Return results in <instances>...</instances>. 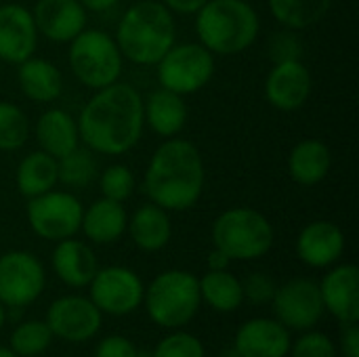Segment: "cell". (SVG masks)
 <instances>
[{
  "instance_id": "obj_40",
  "label": "cell",
  "mask_w": 359,
  "mask_h": 357,
  "mask_svg": "<svg viewBox=\"0 0 359 357\" xmlns=\"http://www.w3.org/2000/svg\"><path fill=\"white\" fill-rule=\"evenodd\" d=\"M172 15H196L208 0H160Z\"/></svg>"
},
{
  "instance_id": "obj_20",
  "label": "cell",
  "mask_w": 359,
  "mask_h": 357,
  "mask_svg": "<svg viewBox=\"0 0 359 357\" xmlns=\"http://www.w3.org/2000/svg\"><path fill=\"white\" fill-rule=\"evenodd\" d=\"M50 265L55 276L69 288H86L99 269L95 250L76 236L55 242Z\"/></svg>"
},
{
  "instance_id": "obj_16",
  "label": "cell",
  "mask_w": 359,
  "mask_h": 357,
  "mask_svg": "<svg viewBox=\"0 0 359 357\" xmlns=\"http://www.w3.org/2000/svg\"><path fill=\"white\" fill-rule=\"evenodd\" d=\"M32 17L38 36L57 44H69L82 29H86L88 11L80 0H36Z\"/></svg>"
},
{
  "instance_id": "obj_14",
  "label": "cell",
  "mask_w": 359,
  "mask_h": 357,
  "mask_svg": "<svg viewBox=\"0 0 359 357\" xmlns=\"http://www.w3.org/2000/svg\"><path fill=\"white\" fill-rule=\"evenodd\" d=\"M313 88V78L307 65L299 61L273 63L265 78V99L271 107L280 112L301 109Z\"/></svg>"
},
{
  "instance_id": "obj_9",
  "label": "cell",
  "mask_w": 359,
  "mask_h": 357,
  "mask_svg": "<svg viewBox=\"0 0 359 357\" xmlns=\"http://www.w3.org/2000/svg\"><path fill=\"white\" fill-rule=\"evenodd\" d=\"M84 206L72 191L50 189L27 200L25 217L29 229L46 240L61 242L74 238L80 231Z\"/></svg>"
},
{
  "instance_id": "obj_11",
  "label": "cell",
  "mask_w": 359,
  "mask_h": 357,
  "mask_svg": "<svg viewBox=\"0 0 359 357\" xmlns=\"http://www.w3.org/2000/svg\"><path fill=\"white\" fill-rule=\"evenodd\" d=\"M88 288V299L97 305V309L103 316L124 318L135 314L143 305L145 284L141 282L137 271L124 265L99 267Z\"/></svg>"
},
{
  "instance_id": "obj_13",
  "label": "cell",
  "mask_w": 359,
  "mask_h": 357,
  "mask_svg": "<svg viewBox=\"0 0 359 357\" xmlns=\"http://www.w3.org/2000/svg\"><path fill=\"white\" fill-rule=\"evenodd\" d=\"M44 322L53 337L65 343H86L101 330L103 314L88 297L65 295L48 305Z\"/></svg>"
},
{
  "instance_id": "obj_38",
  "label": "cell",
  "mask_w": 359,
  "mask_h": 357,
  "mask_svg": "<svg viewBox=\"0 0 359 357\" xmlns=\"http://www.w3.org/2000/svg\"><path fill=\"white\" fill-rule=\"evenodd\" d=\"M95 357H139V349L128 337L109 335L95 347Z\"/></svg>"
},
{
  "instance_id": "obj_39",
  "label": "cell",
  "mask_w": 359,
  "mask_h": 357,
  "mask_svg": "<svg viewBox=\"0 0 359 357\" xmlns=\"http://www.w3.org/2000/svg\"><path fill=\"white\" fill-rule=\"evenodd\" d=\"M343 357H359V322L341 324L339 347Z\"/></svg>"
},
{
  "instance_id": "obj_10",
  "label": "cell",
  "mask_w": 359,
  "mask_h": 357,
  "mask_svg": "<svg viewBox=\"0 0 359 357\" xmlns=\"http://www.w3.org/2000/svg\"><path fill=\"white\" fill-rule=\"evenodd\" d=\"M46 288V271L40 259L27 250L0 255V303L6 309H25Z\"/></svg>"
},
{
  "instance_id": "obj_3",
  "label": "cell",
  "mask_w": 359,
  "mask_h": 357,
  "mask_svg": "<svg viewBox=\"0 0 359 357\" xmlns=\"http://www.w3.org/2000/svg\"><path fill=\"white\" fill-rule=\"evenodd\" d=\"M114 40L130 63L156 65L177 42L175 15L158 0H137L120 17Z\"/></svg>"
},
{
  "instance_id": "obj_44",
  "label": "cell",
  "mask_w": 359,
  "mask_h": 357,
  "mask_svg": "<svg viewBox=\"0 0 359 357\" xmlns=\"http://www.w3.org/2000/svg\"><path fill=\"white\" fill-rule=\"evenodd\" d=\"M0 357H19V356H17L11 347H2V345H0Z\"/></svg>"
},
{
  "instance_id": "obj_30",
  "label": "cell",
  "mask_w": 359,
  "mask_h": 357,
  "mask_svg": "<svg viewBox=\"0 0 359 357\" xmlns=\"http://www.w3.org/2000/svg\"><path fill=\"white\" fill-rule=\"evenodd\" d=\"M97 160L88 147L78 145L74 151L57 160V179L59 183L72 189H84L97 179Z\"/></svg>"
},
{
  "instance_id": "obj_28",
  "label": "cell",
  "mask_w": 359,
  "mask_h": 357,
  "mask_svg": "<svg viewBox=\"0 0 359 357\" xmlns=\"http://www.w3.org/2000/svg\"><path fill=\"white\" fill-rule=\"evenodd\" d=\"M198 284H200L202 303L219 314H233L244 303L242 280L229 269H221V271L208 269L202 278H198Z\"/></svg>"
},
{
  "instance_id": "obj_12",
  "label": "cell",
  "mask_w": 359,
  "mask_h": 357,
  "mask_svg": "<svg viewBox=\"0 0 359 357\" xmlns=\"http://www.w3.org/2000/svg\"><path fill=\"white\" fill-rule=\"evenodd\" d=\"M271 305L276 320L290 332H305L316 328L326 314L320 286L309 278H292L278 286Z\"/></svg>"
},
{
  "instance_id": "obj_5",
  "label": "cell",
  "mask_w": 359,
  "mask_h": 357,
  "mask_svg": "<svg viewBox=\"0 0 359 357\" xmlns=\"http://www.w3.org/2000/svg\"><path fill=\"white\" fill-rule=\"evenodd\" d=\"M147 318L166 330L185 328L202 307L198 276L185 269H166L158 274L143 292Z\"/></svg>"
},
{
  "instance_id": "obj_8",
  "label": "cell",
  "mask_w": 359,
  "mask_h": 357,
  "mask_svg": "<svg viewBox=\"0 0 359 357\" xmlns=\"http://www.w3.org/2000/svg\"><path fill=\"white\" fill-rule=\"evenodd\" d=\"M156 67L160 86L185 97L208 86L215 76V55L200 42H175Z\"/></svg>"
},
{
  "instance_id": "obj_24",
  "label": "cell",
  "mask_w": 359,
  "mask_h": 357,
  "mask_svg": "<svg viewBox=\"0 0 359 357\" xmlns=\"http://www.w3.org/2000/svg\"><path fill=\"white\" fill-rule=\"evenodd\" d=\"M36 141L42 151L53 156L55 160L63 158L65 154L74 151L80 145V133H78V122L76 118L61 109V107H50L46 109L34 128Z\"/></svg>"
},
{
  "instance_id": "obj_18",
  "label": "cell",
  "mask_w": 359,
  "mask_h": 357,
  "mask_svg": "<svg viewBox=\"0 0 359 357\" xmlns=\"http://www.w3.org/2000/svg\"><path fill=\"white\" fill-rule=\"evenodd\" d=\"M292 332L276 318H252L233 335V349L240 357H286Z\"/></svg>"
},
{
  "instance_id": "obj_21",
  "label": "cell",
  "mask_w": 359,
  "mask_h": 357,
  "mask_svg": "<svg viewBox=\"0 0 359 357\" xmlns=\"http://www.w3.org/2000/svg\"><path fill=\"white\" fill-rule=\"evenodd\" d=\"M126 225L128 213L124 208V202L101 196L88 208H84L80 231L93 244H114L126 234Z\"/></svg>"
},
{
  "instance_id": "obj_26",
  "label": "cell",
  "mask_w": 359,
  "mask_h": 357,
  "mask_svg": "<svg viewBox=\"0 0 359 357\" xmlns=\"http://www.w3.org/2000/svg\"><path fill=\"white\" fill-rule=\"evenodd\" d=\"M332 166V151L322 139H303L288 154V175L303 187L322 183Z\"/></svg>"
},
{
  "instance_id": "obj_33",
  "label": "cell",
  "mask_w": 359,
  "mask_h": 357,
  "mask_svg": "<svg viewBox=\"0 0 359 357\" xmlns=\"http://www.w3.org/2000/svg\"><path fill=\"white\" fill-rule=\"evenodd\" d=\"M137 187L135 175L126 164H109L99 175V191L103 198L126 202Z\"/></svg>"
},
{
  "instance_id": "obj_27",
  "label": "cell",
  "mask_w": 359,
  "mask_h": 357,
  "mask_svg": "<svg viewBox=\"0 0 359 357\" xmlns=\"http://www.w3.org/2000/svg\"><path fill=\"white\" fill-rule=\"evenodd\" d=\"M57 179V160L46 151H29L15 170V187L23 198H36L55 189Z\"/></svg>"
},
{
  "instance_id": "obj_7",
  "label": "cell",
  "mask_w": 359,
  "mask_h": 357,
  "mask_svg": "<svg viewBox=\"0 0 359 357\" xmlns=\"http://www.w3.org/2000/svg\"><path fill=\"white\" fill-rule=\"evenodd\" d=\"M67 63L82 86L99 90L120 80L124 57L114 36L103 29L86 27L69 42Z\"/></svg>"
},
{
  "instance_id": "obj_35",
  "label": "cell",
  "mask_w": 359,
  "mask_h": 357,
  "mask_svg": "<svg viewBox=\"0 0 359 357\" xmlns=\"http://www.w3.org/2000/svg\"><path fill=\"white\" fill-rule=\"evenodd\" d=\"M286 357H339V349L330 337L311 328L301 332Z\"/></svg>"
},
{
  "instance_id": "obj_4",
  "label": "cell",
  "mask_w": 359,
  "mask_h": 357,
  "mask_svg": "<svg viewBox=\"0 0 359 357\" xmlns=\"http://www.w3.org/2000/svg\"><path fill=\"white\" fill-rule=\"evenodd\" d=\"M261 19L248 0H208L196 13L198 42L215 57H233L250 48Z\"/></svg>"
},
{
  "instance_id": "obj_43",
  "label": "cell",
  "mask_w": 359,
  "mask_h": 357,
  "mask_svg": "<svg viewBox=\"0 0 359 357\" xmlns=\"http://www.w3.org/2000/svg\"><path fill=\"white\" fill-rule=\"evenodd\" d=\"M6 314H8V309L0 303V330L4 328V324H6Z\"/></svg>"
},
{
  "instance_id": "obj_37",
  "label": "cell",
  "mask_w": 359,
  "mask_h": 357,
  "mask_svg": "<svg viewBox=\"0 0 359 357\" xmlns=\"http://www.w3.org/2000/svg\"><path fill=\"white\" fill-rule=\"evenodd\" d=\"M242 290H244V301H248L252 305H267V303L273 301L278 284H276V280L269 274L252 271L242 282Z\"/></svg>"
},
{
  "instance_id": "obj_17",
  "label": "cell",
  "mask_w": 359,
  "mask_h": 357,
  "mask_svg": "<svg viewBox=\"0 0 359 357\" xmlns=\"http://www.w3.org/2000/svg\"><path fill=\"white\" fill-rule=\"evenodd\" d=\"M38 46V29L32 11L17 2L0 6V61L19 65Z\"/></svg>"
},
{
  "instance_id": "obj_34",
  "label": "cell",
  "mask_w": 359,
  "mask_h": 357,
  "mask_svg": "<svg viewBox=\"0 0 359 357\" xmlns=\"http://www.w3.org/2000/svg\"><path fill=\"white\" fill-rule=\"evenodd\" d=\"M151 357H206V349L196 335L177 328L154 347Z\"/></svg>"
},
{
  "instance_id": "obj_36",
  "label": "cell",
  "mask_w": 359,
  "mask_h": 357,
  "mask_svg": "<svg viewBox=\"0 0 359 357\" xmlns=\"http://www.w3.org/2000/svg\"><path fill=\"white\" fill-rule=\"evenodd\" d=\"M267 57L271 63H284V61H299L303 57V40L299 32L284 27L282 32H276L267 40Z\"/></svg>"
},
{
  "instance_id": "obj_41",
  "label": "cell",
  "mask_w": 359,
  "mask_h": 357,
  "mask_svg": "<svg viewBox=\"0 0 359 357\" xmlns=\"http://www.w3.org/2000/svg\"><path fill=\"white\" fill-rule=\"evenodd\" d=\"M206 263H208V269H210V271H221V269H229L231 259H229L225 252H221L219 248H212V250L208 252Z\"/></svg>"
},
{
  "instance_id": "obj_42",
  "label": "cell",
  "mask_w": 359,
  "mask_h": 357,
  "mask_svg": "<svg viewBox=\"0 0 359 357\" xmlns=\"http://www.w3.org/2000/svg\"><path fill=\"white\" fill-rule=\"evenodd\" d=\"M80 2L90 13H105V11H111L120 0H80Z\"/></svg>"
},
{
  "instance_id": "obj_25",
  "label": "cell",
  "mask_w": 359,
  "mask_h": 357,
  "mask_svg": "<svg viewBox=\"0 0 359 357\" xmlns=\"http://www.w3.org/2000/svg\"><path fill=\"white\" fill-rule=\"evenodd\" d=\"M17 84L34 103H53L63 93V76L59 67L42 57H29L17 65Z\"/></svg>"
},
{
  "instance_id": "obj_32",
  "label": "cell",
  "mask_w": 359,
  "mask_h": 357,
  "mask_svg": "<svg viewBox=\"0 0 359 357\" xmlns=\"http://www.w3.org/2000/svg\"><path fill=\"white\" fill-rule=\"evenodd\" d=\"M29 137L25 112L8 101H0V151H17Z\"/></svg>"
},
{
  "instance_id": "obj_2",
  "label": "cell",
  "mask_w": 359,
  "mask_h": 357,
  "mask_svg": "<svg viewBox=\"0 0 359 357\" xmlns=\"http://www.w3.org/2000/svg\"><path fill=\"white\" fill-rule=\"evenodd\" d=\"M204 183L206 168L200 149L179 137H170L156 147L143 177L149 202L168 213L194 208L204 194Z\"/></svg>"
},
{
  "instance_id": "obj_15",
  "label": "cell",
  "mask_w": 359,
  "mask_h": 357,
  "mask_svg": "<svg viewBox=\"0 0 359 357\" xmlns=\"http://www.w3.org/2000/svg\"><path fill=\"white\" fill-rule=\"evenodd\" d=\"M326 314L339 324L359 322V269L353 263H337L328 267L318 282Z\"/></svg>"
},
{
  "instance_id": "obj_1",
  "label": "cell",
  "mask_w": 359,
  "mask_h": 357,
  "mask_svg": "<svg viewBox=\"0 0 359 357\" xmlns=\"http://www.w3.org/2000/svg\"><path fill=\"white\" fill-rule=\"evenodd\" d=\"M76 122L80 143L93 154L124 156L141 141L145 128L143 97L135 86L118 80L95 90Z\"/></svg>"
},
{
  "instance_id": "obj_31",
  "label": "cell",
  "mask_w": 359,
  "mask_h": 357,
  "mask_svg": "<svg viewBox=\"0 0 359 357\" xmlns=\"http://www.w3.org/2000/svg\"><path fill=\"white\" fill-rule=\"evenodd\" d=\"M53 332L44 320H27L13 328L8 347L19 357L42 356L53 345Z\"/></svg>"
},
{
  "instance_id": "obj_22",
  "label": "cell",
  "mask_w": 359,
  "mask_h": 357,
  "mask_svg": "<svg viewBox=\"0 0 359 357\" xmlns=\"http://www.w3.org/2000/svg\"><path fill=\"white\" fill-rule=\"evenodd\" d=\"M187 116L189 109L185 97L162 86L151 90L147 99H143V120L158 137H177L185 128Z\"/></svg>"
},
{
  "instance_id": "obj_23",
  "label": "cell",
  "mask_w": 359,
  "mask_h": 357,
  "mask_svg": "<svg viewBox=\"0 0 359 357\" xmlns=\"http://www.w3.org/2000/svg\"><path fill=\"white\" fill-rule=\"evenodd\" d=\"M126 231L139 250L158 252L166 248L172 238V221L168 210L156 206L154 202H147L128 217Z\"/></svg>"
},
{
  "instance_id": "obj_19",
  "label": "cell",
  "mask_w": 359,
  "mask_h": 357,
  "mask_svg": "<svg viewBox=\"0 0 359 357\" xmlns=\"http://www.w3.org/2000/svg\"><path fill=\"white\" fill-rule=\"evenodd\" d=\"M345 231L332 221H311L297 238V257L313 269H328L337 265L345 252Z\"/></svg>"
},
{
  "instance_id": "obj_29",
  "label": "cell",
  "mask_w": 359,
  "mask_h": 357,
  "mask_svg": "<svg viewBox=\"0 0 359 357\" xmlns=\"http://www.w3.org/2000/svg\"><path fill=\"white\" fill-rule=\"evenodd\" d=\"M267 4L273 19L294 32L318 25L332 8V0H267Z\"/></svg>"
},
{
  "instance_id": "obj_6",
  "label": "cell",
  "mask_w": 359,
  "mask_h": 357,
  "mask_svg": "<svg viewBox=\"0 0 359 357\" xmlns=\"http://www.w3.org/2000/svg\"><path fill=\"white\" fill-rule=\"evenodd\" d=\"M273 242L276 229L257 208H227L212 223V246L231 261H259L271 250Z\"/></svg>"
}]
</instances>
